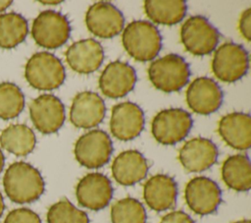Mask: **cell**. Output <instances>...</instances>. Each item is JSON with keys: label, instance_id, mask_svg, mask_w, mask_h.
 <instances>
[{"label": "cell", "instance_id": "cell-6", "mask_svg": "<svg viewBox=\"0 0 251 223\" xmlns=\"http://www.w3.org/2000/svg\"><path fill=\"white\" fill-rule=\"evenodd\" d=\"M71 34V25L60 12L46 10L34 19L31 35L35 42L44 48L55 49L65 44Z\"/></svg>", "mask_w": 251, "mask_h": 223}, {"label": "cell", "instance_id": "cell-7", "mask_svg": "<svg viewBox=\"0 0 251 223\" xmlns=\"http://www.w3.org/2000/svg\"><path fill=\"white\" fill-rule=\"evenodd\" d=\"M218 29L203 16H192L180 28V39L185 49L193 55L202 56L213 52L219 42Z\"/></svg>", "mask_w": 251, "mask_h": 223}, {"label": "cell", "instance_id": "cell-2", "mask_svg": "<svg viewBox=\"0 0 251 223\" xmlns=\"http://www.w3.org/2000/svg\"><path fill=\"white\" fill-rule=\"evenodd\" d=\"M122 41L126 51L134 60L151 61L162 48V36L158 28L148 21H133L124 28Z\"/></svg>", "mask_w": 251, "mask_h": 223}, {"label": "cell", "instance_id": "cell-31", "mask_svg": "<svg viewBox=\"0 0 251 223\" xmlns=\"http://www.w3.org/2000/svg\"><path fill=\"white\" fill-rule=\"evenodd\" d=\"M160 223H194V221L187 213L176 210L163 216Z\"/></svg>", "mask_w": 251, "mask_h": 223}, {"label": "cell", "instance_id": "cell-9", "mask_svg": "<svg viewBox=\"0 0 251 223\" xmlns=\"http://www.w3.org/2000/svg\"><path fill=\"white\" fill-rule=\"evenodd\" d=\"M112 152L113 143L109 135L98 129L85 133L75 144V159L88 169H97L107 164Z\"/></svg>", "mask_w": 251, "mask_h": 223}, {"label": "cell", "instance_id": "cell-23", "mask_svg": "<svg viewBox=\"0 0 251 223\" xmlns=\"http://www.w3.org/2000/svg\"><path fill=\"white\" fill-rule=\"evenodd\" d=\"M225 184L236 192H247L251 188V165L247 155L234 154L227 157L222 166Z\"/></svg>", "mask_w": 251, "mask_h": 223}, {"label": "cell", "instance_id": "cell-22", "mask_svg": "<svg viewBox=\"0 0 251 223\" xmlns=\"http://www.w3.org/2000/svg\"><path fill=\"white\" fill-rule=\"evenodd\" d=\"M148 172L146 158L137 150L121 152L112 163V174L123 186H132L143 180Z\"/></svg>", "mask_w": 251, "mask_h": 223}, {"label": "cell", "instance_id": "cell-13", "mask_svg": "<svg viewBox=\"0 0 251 223\" xmlns=\"http://www.w3.org/2000/svg\"><path fill=\"white\" fill-rule=\"evenodd\" d=\"M75 195L81 206L91 210H100L110 203L113 187L107 176L101 173H89L77 183Z\"/></svg>", "mask_w": 251, "mask_h": 223}, {"label": "cell", "instance_id": "cell-10", "mask_svg": "<svg viewBox=\"0 0 251 223\" xmlns=\"http://www.w3.org/2000/svg\"><path fill=\"white\" fill-rule=\"evenodd\" d=\"M184 197L188 207L194 213L208 215L218 209L222 201V192L215 181L199 176L186 184Z\"/></svg>", "mask_w": 251, "mask_h": 223}, {"label": "cell", "instance_id": "cell-1", "mask_svg": "<svg viewBox=\"0 0 251 223\" xmlns=\"http://www.w3.org/2000/svg\"><path fill=\"white\" fill-rule=\"evenodd\" d=\"M7 196L16 203H29L44 193L45 184L40 172L32 165L18 161L11 164L3 178Z\"/></svg>", "mask_w": 251, "mask_h": 223}, {"label": "cell", "instance_id": "cell-8", "mask_svg": "<svg viewBox=\"0 0 251 223\" xmlns=\"http://www.w3.org/2000/svg\"><path fill=\"white\" fill-rule=\"evenodd\" d=\"M190 114L180 108L160 111L152 121V135L165 145H173L184 139L192 128Z\"/></svg>", "mask_w": 251, "mask_h": 223}, {"label": "cell", "instance_id": "cell-14", "mask_svg": "<svg viewBox=\"0 0 251 223\" xmlns=\"http://www.w3.org/2000/svg\"><path fill=\"white\" fill-rule=\"evenodd\" d=\"M224 94L220 85L211 78H196L186 90L188 107L200 115H209L217 111L223 103Z\"/></svg>", "mask_w": 251, "mask_h": 223}, {"label": "cell", "instance_id": "cell-25", "mask_svg": "<svg viewBox=\"0 0 251 223\" xmlns=\"http://www.w3.org/2000/svg\"><path fill=\"white\" fill-rule=\"evenodd\" d=\"M144 11L153 23L172 26L185 17L187 5L183 0H147Z\"/></svg>", "mask_w": 251, "mask_h": 223}, {"label": "cell", "instance_id": "cell-27", "mask_svg": "<svg viewBox=\"0 0 251 223\" xmlns=\"http://www.w3.org/2000/svg\"><path fill=\"white\" fill-rule=\"evenodd\" d=\"M111 220L112 223H146V211L139 200L126 197L112 205Z\"/></svg>", "mask_w": 251, "mask_h": 223}, {"label": "cell", "instance_id": "cell-3", "mask_svg": "<svg viewBox=\"0 0 251 223\" xmlns=\"http://www.w3.org/2000/svg\"><path fill=\"white\" fill-rule=\"evenodd\" d=\"M148 77L157 89L169 93L180 90L188 83L190 69L183 57L171 53L151 63Z\"/></svg>", "mask_w": 251, "mask_h": 223}, {"label": "cell", "instance_id": "cell-5", "mask_svg": "<svg viewBox=\"0 0 251 223\" xmlns=\"http://www.w3.org/2000/svg\"><path fill=\"white\" fill-rule=\"evenodd\" d=\"M248 68V52L242 45L225 42L216 49L212 60V70L220 81L234 83L246 75Z\"/></svg>", "mask_w": 251, "mask_h": 223}, {"label": "cell", "instance_id": "cell-26", "mask_svg": "<svg viewBox=\"0 0 251 223\" xmlns=\"http://www.w3.org/2000/svg\"><path fill=\"white\" fill-rule=\"evenodd\" d=\"M28 32L26 20L17 13L0 15V47L10 49L23 42Z\"/></svg>", "mask_w": 251, "mask_h": 223}, {"label": "cell", "instance_id": "cell-17", "mask_svg": "<svg viewBox=\"0 0 251 223\" xmlns=\"http://www.w3.org/2000/svg\"><path fill=\"white\" fill-rule=\"evenodd\" d=\"M105 113V103L99 94L93 91H81L73 99L70 120L76 128L90 129L103 121Z\"/></svg>", "mask_w": 251, "mask_h": 223}, {"label": "cell", "instance_id": "cell-4", "mask_svg": "<svg viewBox=\"0 0 251 223\" xmlns=\"http://www.w3.org/2000/svg\"><path fill=\"white\" fill-rule=\"evenodd\" d=\"M25 77L39 90H53L65 81L66 72L61 60L54 54L42 51L33 54L26 62Z\"/></svg>", "mask_w": 251, "mask_h": 223}, {"label": "cell", "instance_id": "cell-19", "mask_svg": "<svg viewBox=\"0 0 251 223\" xmlns=\"http://www.w3.org/2000/svg\"><path fill=\"white\" fill-rule=\"evenodd\" d=\"M102 45L93 38L74 42L66 51L68 65L76 73L90 74L98 70L103 63Z\"/></svg>", "mask_w": 251, "mask_h": 223}, {"label": "cell", "instance_id": "cell-29", "mask_svg": "<svg viewBox=\"0 0 251 223\" xmlns=\"http://www.w3.org/2000/svg\"><path fill=\"white\" fill-rule=\"evenodd\" d=\"M48 223H89L87 214L67 199L52 204L47 212Z\"/></svg>", "mask_w": 251, "mask_h": 223}, {"label": "cell", "instance_id": "cell-34", "mask_svg": "<svg viewBox=\"0 0 251 223\" xmlns=\"http://www.w3.org/2000/svg\"><path fill=\"white\" fill-rule=\"evenodd\" d=\"M4 209H5V203H4L3 196H2V195H1V193H0V217L2 216Z\"/></svg>", "mask_w": 251, "mask_h": 223}, {"label": "cell", "instance_id": "cell-12", "mask_svg": "<svg viewBox=\"0 0 251 223\" xmlns=\"http://www.w3.org/2000/svg\"><path fill=\"white\" fill-rule=\"evenodd\" d=\"M30 119L34 127L43 134L56 133L65 122V106L53 94H42L29 105Z\"/></svg>", "mask_w": 251, "mask_h": 223}, {"label": "cell", "instance_id": "cell-24", "mask_svg": "<svg viewBox=\"0 0 251 223\" xmlns=\"http://www.w3.org/2000/svg\"><path fill=\"white\" fill-rule=\"evenodd\" d=\"M35 143L33 131L25 124L10 125L0 134L1 146L18 156L29 154L34 149Z\"/></svg>", "mask_w": 251, "mask_h": 223}, {"label": "cell", "instance_id": "cell-20", "mask_svg": "<svg viewBox=\"0 0 251 223\" xmlns=\"http://www.w3.org/2000/svg\"><path fill=\"white\" fill-rule=\"evenodd\" d=\"M177 185L165 174H157L149 178L143 187V197L146 204L155 211H165L176 205Z\"/></svg>", "mask_w": 251, "mask_h": 223}, {"label": "cell", "instance_id": "cell-15", "mask_svg": "<svg viewBox=\"0 0 251 223\" xmlns=\"http://www.w3.org/2000/svg\"><path fill=\"white\" fill-rule=\"evenodd\" d=\"M144 113L133 102H122L112 109L110 130L120 140H130L140 135L144 128Z\"/></svg>", "mask_w": 251, "mask_h": 223}, {"label": "cell", "instance_id": "cell-16", "mask_svg": "<svg viewBox=\"0 0 251 223\" xmlns=\"http://www.w3.org/2000/svg\"><path fill=\"white\" fill-rule=\"evenodd\" d=\"M135 70L127 63L117 60L109 63L99 78V88L110 98H121L130 92L136 83Z\"/></svg>", "mask_w": 251, "mask_h": 223}, {"label": "cell", "instance_id": "cell-28", "mask_svg": "<svg viewBox=\"0 0 251 223\" xmlns=\"http://www.w3.org/2000/svg\"><path fill=\"white\" fill-rule=\"evenodd\" d=\"M25 107V96L13 83L0 84V118L9 120L17 117Z\"/></svg>", "mask_w": 251, "mask_h": 223}, {"label": "cell", "instance_id": "cell-30", "mask_svg": "<svg viewBox=\"0 0 251 223\" xmlns=\"http://www.w3.org/2000/svg\"><path fill=\"white\" fill-rule=\"evenodd\" d=\"M4 223H41L39 216L28 208H16L10 211Z\"/></svg>", "mask_w": 251, "mask_h": 223}, {"label": "cell", "instance_id": "cell-33", "mask_svg": "<svg viewBox=\"0 0 251 223\" xmlns=\"http://www.w3.org/2000/svg\"><path fill=\"white\" fill-rule=\"evenodd\" d=\"M12 4L11 0H0V12L7 9Z\"/></svg>", "mask_w": 251, "mask_h": 223}, {"label": "cell", "instance_id": "cell-18", "mask_svg": "<svg viewBox=\"0 0 251 223\" xmlns=\"http://www.w3.org/2000/svg\"><path fill=\"white\" fill-rule=\"evenodd\" d=\"M218 153V148L211 139L193 138L182 145L178 159L188 172H202L216 163Z\"/></svg>", "mask_w": 251, "mask_h": 223}, {"label": "cell", "instance_id": "cell-35", "mask_svg": "<svg viewBox=\"0 0 251 223\" xmlns=\"http://www.w3.org/2000/svg\"><path fill=\"white\" fill-rule=\"evenodd\" d=\"M4 163H5V157H4L3 152H2V151H1V149H0V173H1V172H2V170H3Z\"/></svg>", "mask_w": 251, "mask_h": 223}, {"label": "cell", "instance_id": "cell-37", "mask_svg": "<svg viewBox=\"0 0 251 223\" xmlns=\"http://www.w3.org/2000/svg\"><path fill=\"white\" fill-rule=\"evenodd\" d=\"M233 223H250V220H239V221H236V222H233Z\"/></svg>", "mask_w": 251, "mask_h": 223}, {"label": "cell", "instance_id": "cell-11", "mask_svg": "<svg viewBox=\"0 0 251 223\" xmlns=\"http://www.w3.org/2000/svg\"><path fill=\"white\" fill-rule=\"evenodd\" d=\"M88 30L101 38H112L124 28L123 13L112 3L100 1L92 4L85 14Z\"/></svg>", "mask_w": 251, "mask_h": 223}, {"label": "cell", "instance_id": "cell-21", "mask_svg": "<svg viewBox=\"0 0 251 223\" xmlns=\"http://www.w3.org/2000/svg\"><path fill=\"white\" fill-rule=\"evenodd\" d=\"M218 132L225 142L238 150L251 145V118L248 113L233 112L225 115L219 122Z\"/></svg>", "mask_w": 251, "mask_h": 223}, {"label": "cell", "instance_id": "cell-36", "mask_svg": "<svg viewBox=\"0 0 251 223\" xmlns=\"http://www.w3.org/2000/svg\"><path fill=\"white\" fill-rule=\"evenodd\" d=\"M63 1H40V3L45 4V5H58L62 3Z\"/></svg>", "mask_w": 251, "mask_h": 223}, {"label": "cell", "instance_id": "cell-32", "mask_svg": "<svg viewBox=\"0 0 251 223\" xmlns=\"http://www.w3.org/2000/svg\"><path fill=\"white\" fill-rule=\"evenodd\" d=\"M239 30L242 36L250 41L251 39V9L248 8L242 12L239 20Z\"/></svg>", "mask_w": 251, "mask_h": 223}]
</instances>
